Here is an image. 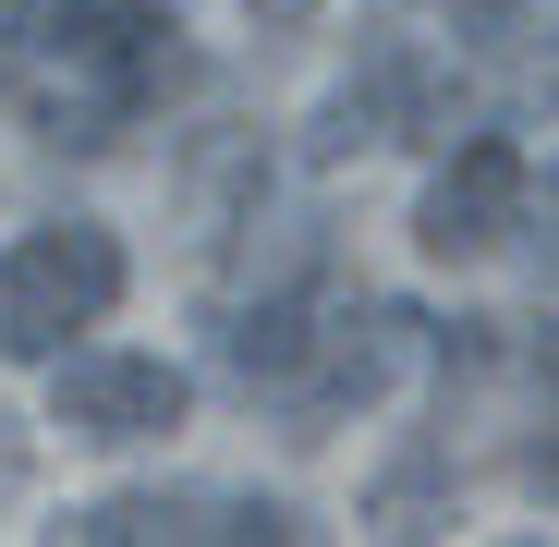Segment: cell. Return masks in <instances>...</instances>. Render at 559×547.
Returning <instances> with one entry per match:
<instances>
[{
    "instance_id": "obj_5",
    "label": "cell",
    "mask_w": 559,
    "mask_h": 547,
    "mask_svg": "<svg viewBox=\"0 0 559 547\" xmlns=\"http://www.w3.org/2000/svg\"><path fill=\"white\" fill-rule=\"evenodd\" d=\"M61 535L73 547H293L305 511L255 487H122V499L61 511Z\"/></svg>"
},
{
    "instance_id": "obj_8",
    "label": "cell",
    "mask_w": 559,
    "mask_h": 547,
    "mask_svg": "<svg viewBox=\"0 0 559 547\" xmlns=\"http://www.w3.org/2000/svg\"><path fill=\"white\" fill-rule=\"evenodd\" d=\"M25 475H37V438H25L13 414H0V499H25Z\"/></svg>"
},
{
    "instance_id": "obj_10",
    "label": "cell",
    "mask_w": 559,
    "mask_h": 547,
    "mask_svg": "<svg viewBox=\"0 0 559 547\" xmlns=\"http://www.w3.org/2000/svg\"><path fill=\"white\" fill-rule=\"evenodd\" d=\"M523 487H535V499H547V511H559V426H547V438H535V450H523Z\"/></svg>"
},
{
    "instance_id": "obj_3",
    "label": "cell",
    "mask_w": 559,
    "mask_h": 547,
    "mask_svg": "<svg viewBox=\"0 0 559 547\" xmlns=\"http://www.w3.org/2000/svg\"><path fill=\"white\" fill-rule=\"evenodd\" d=\"M122 231H98V219H37L13 255H0V353L13 365H61L85 329H98L110 305H122Z\"/></svg>"
},
{
    "instance_id": "obj_12",
    "label": "cell",
    "mask_w": 559,
    "mask_h": 547,
    "mask_svg": "<svg viewBox=\"0 0 559 547\" xmlns=\"http://www.w3.org/2000/svg\"><path fill=\"white\" fill-rule=\"evenodd\" d=\"M535 267H547V293H559V231H535Z\"/></svg>"
},
{
    "instance_id": "obj_6",
    "label": "cell",
    "mask_w": 559,
    "mask_h": 547,
    "mask_svg": "<svg viewBox=\"0 0 559 547\" xmlns=\"http://www.w3.org/2000/svg\"><path fill=\"white\" fill-rule=\"evenodd\" d=\"M523 207H535V158L475 122L462 146H438L426 195H414V243H426L438 267H475V255H499V243L523 231Z\"/></svg>"
},
{
    "instance_id": "obj_7",
    "label": "cell",
    "mask_w": 559,
    "mask_h": 547,
    "mask_svg": "<svg viewBox=\"0 0 559 547\" xmlns=\"http://www.w3.org/2000/svg\"><path fill=\"white\" fill-rule=\"evenodd\" d=\"M402 353H414V317H402V305H378V293H329V317H317V365H305V390L280 402V426H293V438H329L341 414L390 402Z\"/></svg>"
},
{
    "instance_id": "obj_4",
    "label": "cell",
    "mask_w": 559,
    "mask_h": 547,
    "mask_svg": "<svg viewBox=\"0 0 559 547\" xmlns=\"http://www.w3.org/2000/svg\"><path fill=\"white\" fill-rule=\"evenodd\" d=\"M49 426L73 450H170L195 426V378L170 353H61L49 365Z\"/></svg>"
},
{
    "instance_id": "obj_1",
    "label": "cell",
    "mask_w": 559,
    "mask_h": 547,
    "mask_svg": "<svg viewBox=\"0 0 559 547\" xmlns=\"http://www.w3.org/2000/svg\"><path fill=\"white\" fill-rule=\"evenodd\" d=\"M182 85H195V37H182V0H85L49 25V49L25 61V122L37 146H122L146 134Z\"/></svg>"
},
{
    "instance_id": "obj_2",
    "label": "cell",
    "mask_w": 559,
    "mask_h": 547,
    "mask_svg": "<svg viewBox=\"0 0 559 547\" xmlns=\"http://www.w3.org/2000/svg\"><path fill=\"white\" fill-rule=\"evenodd\" d=\"M475 134V98L462 73L426 49V37H378L305 122V170H341V158H378V146H450Z\"/></svg>"
},
{
    "instance_id": "obj_11",
    "label": "cell",
    "mask_w": 559,
    "mask_h": 547,
    "mask_svg": "<svg viewBox=\"0 0 559 547\" xmlns=\"http://www.w3.org/2000/svg\"><path fill=\"white\" fill-rule=\"evenodd\" d=\"M523 378H535V390L559 402V329H535V341H523Z\"/></svg>"
},
{
    "instance_id": "obj_14",
    "label": "cell",
    "mask_w": 559,
    "mask_h": 547,
    "mask_svg": "<svg viewBox=\"0 0 559 547\" xmlns=\"http://www.w3.org/2000/svg\"><path fill=\"white\" fill-rule=\"evenodd\" d=\"M547 207H559V158H547Z\"/></svg>"
},
{
    "instance_id": "obj_13",
    "label": "cell",
    "mask_w": 559,
    "mask_h": 547,
    "mask_svg": "<svg viewBox=\"0 0 559 547\" xmlns=\"http://www.w3.org/2000/svg\"><path fill=\"white\" fill-rule=\"evenodd\" d=\"M37 13H49V25H61V13H85V0H37Z\"/></svg>"
},
{
    "instance_id": "obj_9",
    "label": "cell",
    "mask_w": 559,
    "mask_h": 547,
    "mask_svg": "<svg viewBox=\"0 0 559 547\" xmlns=\"http://www.w3.org/2000/svg\"><path fill=\"white\" fill-rule=\"evenodd\" d=\"M243 13H255V25H267V37H305V25H317V13H329V0H243Z\"/></svg>"
}]
</instances>
